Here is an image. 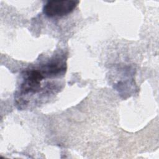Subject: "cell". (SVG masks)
<instances>
[{"label": "cell", "instance_id": "obj_1", "mask_svg": "<svg viewBox=\"0 0 159 159\" xmlns=\"http://www.w3.org/2000/svg\"><path fill=\"white\" fill-rule=\"evenodd\" d=\"M79 2L74 0L50 1L43 6V12L48 17H62L73 12Z\"/></svg>", "mask_w": 159, "mask_h": 159}, {"label": "cell", "instance_id": "obj_2", "mask_svg": "<svg viewBox=\"0 0 159 159\" xmlns=\"http://www.w3.org/2000/svg\"><path fill=\"white\" fill-rule=\"evenodd\" d=\"M44 77L43 73L37 70H30L25 71L24 81L20 86L21 92L26 94L39 91L40 89V82Z\"/></svg>", "mask_w": 159, "mask_h": 159}]
</instances>
